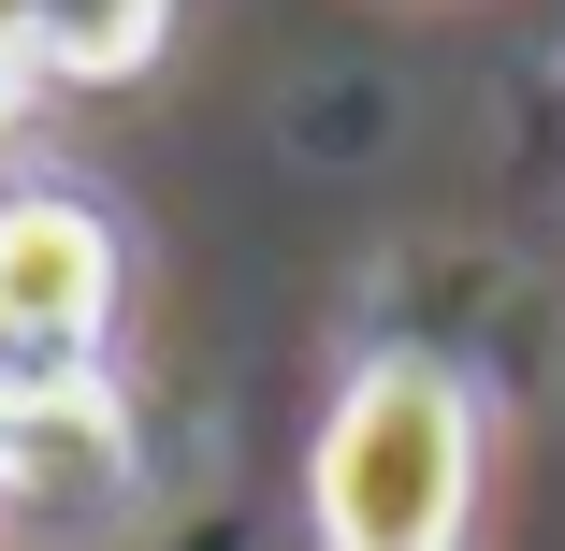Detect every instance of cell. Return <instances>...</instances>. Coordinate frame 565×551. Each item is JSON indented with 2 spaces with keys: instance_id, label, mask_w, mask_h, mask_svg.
Returning a JSON list of instances; mask_svg holds the SVG:
<instances>
[{
  "instance_id": "277c9868",
  "label": "cell",
  "mask_w": 565,
  "mask_h": 551,
  "mask_svg": "<svg viewBox=\"0 0 565 551\" xmlns=\"http://www.w3.org/2000/svg\"><path fill=\"white\" fill-rule=\"evenodd\" d=\"M0 30L30 44L44 87H102V73H146L160 59L174 0H0Z\"/></svg>"
},
{
  "instance_id": "7a4b0ae2",
  "label": "cell",
  "mask_w": 565,
  "mask_h": 551,
  "mask_svg": "<svg viewBox=\"0 0 565 551\" xmlns=\"http://www.w3.org/2000/svg\"><path fill=\"white\" fill-rule=\"evenodd\" d=\"M117 335V233L73 189H0V406L73 392Z\"/></svg>"
},
{
  "instance_id": "3957f363",
  "label": "cell",
  "mask_w": 565,
  "mask_h": 551,
  "mask_svg": "<svg viewBox=\"0 0 565 551\" xmlns=\"http://www.w3.org/2000/svg\"><path fill=\"white\" fill-rule=\"evenodd\" d=\"M117 479H131V451H117L102 378L0 406V508H15V522H102V508H117Z\"/></svg>"
},
{
  "instance_id": "6da1fadb",
  "label": "cell",
  "mask_w": 565,
  "mask_h": 551,
  "mask_svg": "<svg viewBox=\"0 0 565 551\" xmlns=\"http://www.w3.org/2000/svg\"><path fill=\"white\" fill-rule=\"evenodd\" d=\"M465 479H479L465 392L435 363H363L349 406L319 421L305 508H319V551H465Z\"/></svg>"
},
{
  "instance_id": "5b68a950",
  "label": "cell",
  "mask_w": 565,
  "mask_h": 551,
  "mask_svg": "<svg viewBox=\"0 0 565 551\" xmlns=\"http://www.w3.org/2000/svg\"><path fill=\"white\" fill-rule=\"evenodd\" d=\"M30 87H44V73H30V44H15V30H0V117H15V102H30Z\"/></svg>"
}]
</instances>
